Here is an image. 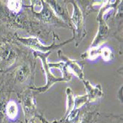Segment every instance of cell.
I'll list each match as a JSON object with an SVG mask.
<instances>
[{
    "instance_id": "1",
    "label": "cell",
    "mask_w": 123,
    "mask_h": 123,
    "mask_svg": "<svg viewBox=\"0 0 123 123\" xmlns=\"http://www.w3.org/2000/svg\"><path fill=\"white\" fill-rule=\"evenodd\" d=\"M51 53V52H34V55L36 58H39L41 60L42 64H43V67L44 70H45V73H46V76H47V83H46V86H44L43 87H41V88H35L36 90H38L39 92H46L48 89L55 83L59 81H66L63 77H57L53 75V74L51 72V68L48 65V62H47V58L49 57V54Z\"/></svg>"
},
{
    "instance_id": "2",
    "label": "cell",
    "mask_w": 123,
    "mask_h": 123,
    "mask_svg": "<svg viewBox=\"0 0 123 123\" xmlns=\"http://www.w3.org/2000/svg\"><path fill=\"white\" fill-rule=\"evenodd\" d=\"M18 40L20 41L25 45L36 50V52H49L50 49H53L55 47L52 46H47L45 44H43L37 37H30V38H18Z\"/></svg>"
},
{
    "instance_id": "3",
    "label": "cell",
    "mask_w": 123,
    "mask_h": 123,
    "mask_svg": "<svg viewBox=\"0 0 123 123\" xmlns=\"http://www.w3.org/2000/svg\"><path fill=\"white\" fill-rule=\"evenodd\" d=\"M58 54L59 58L63 61L62 62H63L66 65L68 69H70V71L72 72L78 78H79V79L83 80V66L77 61L72 60V59L68 58L67 56H66L65 55L63 54V52L61 50L58 51Z\"/></svg>"
},
{
    "instance_id": "4",
    "label": "cell",
    "mask_w": 123,
    "mask_h": 123,
    "mask_svg": "<svg viewBox=\"0 0 123 123\" xmlns=\"http://www.w3.org/2000/svg\"><path fill=\"white\" fill-rule=\"evenodd\" d=\"M84 86L87 91V96L90 101H94V100L102 97L103 95V92L102 90L101 86L99 84L92 85L88 80H83Z\"/></svg>"
},
{
    "instance_id": "5",
    "label": "cell",
    "mask_w": 123,
    "mask_h": 123,
    "mask_svg": "<svg viewBox=\"0 0 123 123\" xmlns=\"http://www.w3.org/2000/svg\"><path fill=\"white\" fill-rule=\"evenodd\" d=\"M72 4L73 5V13L71 18V21L77 32L78 34H80L83 25V18L82 12L80 7L75 3L72 2Z\"/></svg>"
},
{
    "instance_id": "6",
    "label": "cell",
    "mask_w": 123,
    "mask_h": 123,
    "mask_svg": "<svg viewBox=\"0 0 123 123\" xmlns=\"http://www.w3.org/2000/svg\"><path fill=\"white\" fill-rule=\"evenodd\" d=\"M99 25L98 32L92 44V47H97L99 45V43H101V42L103 41L107 38L109 28L105 22V21L103 20L101 17H99Z\"/></svg>"
},
{
    "instance_id": "7",
    "label": "cell",
    "mask_w": 123,
    "mask_h": 123,
    "mask_svg": "<svg viewBox=\"0 0 123 123\" xmlns=\"http://www.w3.org/2000/svg\"><path fill=\"white\" fill-rule=\"evenodd\" d=\"M49 66L51 69L53 68H58L60 69L62 72V77H63L66 81H69L72 79L71 74L69 73V71L67 68L66 65L63 62H59V63H48Z\"/></svg>"
},
{
    "instance_id": "8",
    "label": "cell",
    "mask_w": 123,
    "mask_h": 123,
    "mask_svg": "<svg viewBox=\"0 0 123 123\" xmlns=\"http://www.w3.org/2000/svg\"><path fill=\"white\" fill-rule=\"evenodd\" d=\"M5 112L10 119H15L18 113L17 104L14 101H10L5 106Z\"/></svg>"
},
{
    "instance_id": "9",
    "label": "cell",
    "mask_w": 123,
    "mask_h": 123,
    "mask_svg": "<svg viewBox=\"0 0 123 123\" xmlns=\"http://www.w3.org/2000/svg\"><path fill=\"white\" fill-rule=\"evenodd\" d=\"M30 74V69L27 66H21L16 72V77L19 82L25 81Z\"/></svg>"
},
{
    "instance_id": "10",
    "label": "cell",
    "mask_w": 123,
    "mask_h": 123,
    "mask_svg": "<svg viewBox=\"0 0 123 123\" xmlns=\"http://www.w3.org/2000/svg\"><path fill=\"white\" fill-rule=\"evenodd\" d=\"M47 3L49 5L51 9H52L54 10V12L55 13L58 14L59 16H61L63 18H66V13L65 12L63 7L62 6H61L58 2H56L55 1H47Z\"/></svg>"
},
{
    "instance_id": "11",
    "label": "cell",
    "mask_w": 123,
    "mask_h": 123,
    "mask_svg": "<svg viewBox=\"0 0 123 123\" xmlns=\"http://www.w3.org/2000/svg\"><path fill=\"white\" fill-rule=\"evenodd\" d=\"M66 95H67V112H70L74 106V96L70 88H66Z\"/></svg>"
},
{
    "instance_id": "12",
    "label": "cell",
    "mask_w": 123,
    "mask_h": 123,
    "mask_svg": "<svg viewBox=\"0 0 123 123\" xmlns=\"http://www.w3.org/2000/svg\"><path fill=\"white\" fill-rule=\"evenodd\" d=\"M21 7H22V4L21 1L11 0V1H8L7 2V7L10 11H12L14 13H18L21 10Z\"/></svg>"
},
{
    "instance_id": "13",
    "label": "cell",
    "mask_w": 123,
    "mask_h": 123,
    "mask_svg": "<svg viewBox=\"0 0 123 123\" xmlns=\"http://www.w3.org/2000/svg\"><path fill=\"white\" fill-rule=\"evenodd\" d=\"M100 56L103 58L105 61H110L113 58L112 51L108 47L100 48Z\"/></svg>"
},
{
    "instance_id": "14",
    "label": "cell",
    "mask_w": 123,
    "mask_h": 123,
    "mask_svg": "<svg viewBox=\"0 0 123 123\" xmlns=\"http://www.w3.org/2000/svg\"><path fill=\"white\" fill-rule=\"evenodd\" d=\"M99 56H100V48L99 47H91L87 51L86 58L88 60L94 61L98 58Z\"/></svg>"
},
{
    "instance_id": "15",
    "label": "cell",
    "mask_w": 123,
    "mask_h": 123,
    "mask_svg": "<svg viewBox=\"0 0 123 123\" xmlns=\"http://www.w3.org/2000/svg\"><path fill=\"white\" fill-rule=\"evenodd\" d=\"M88 99L87 94L82 95V96H77L74 97V108L79 109L80 107H82Z\"/></svg>"
},
{
    "instance_id": "16",
    "label": "cell",
    "mask_w": 123,
    "mask_h": 123,
    "mask_svg": "<svg viewBox=\"0 0 123 123\" xmlns=\"http://www.w3.org/2000/svg\"><path fill=\"white\" fill-rule=\"evenodd\" d=\"M79 111H80L79 109L73 108L69 112V114H68V117L66 118L67 121L71 122H73L74 120H75L77 119V117H78V114H79Z\"/></svg>"
},
{
    "instance_id": "17",
    "label": "cell",
    "mask_w": 123,
    "mask_h": 123,
    "mask_svg": "<svg viewBox=\"0 0 123 123\" xmlns=\"http://www.w3.org/2000/svg\"><path fill=\"white\" fill-rule=\"evenodd\" d=\"M43 8V4L42 1H35L34 5H33V10L36 13H39L42 12Z\"/></svg>"
},
{
    "instance_id": "18",
    "label": "cell",
    "mask_w": 123,
    "mask_h": 123,
    "mask_svg": "<svg viewBox=\"0 0 123 123\" xmlns=\"http://www.w3.org/2000/svg\"><path fill=\"white\" fill-rule=\"evenodd\" d=\"M42 16L44 19H46V20L50 19V18L52 17V14H51V11L49 10L48 7L43 6V10H42Z\"/></svg>"
},
{
    "instance_id": "19",
    "label": "cell",
    "mask_w": 123,
    "mask_h": 123,
    "mask_svg": "<svg viewBox=\"0 0 123 123\" xmlns=\"http://www.w3.org/2000/svg\"><path fill=\"white\" fill-rule=\"evenodd\" d=\"M119 99H120V101L122 103V87L120 88V90H119Z\"/></svg>"
}]
</instances>
